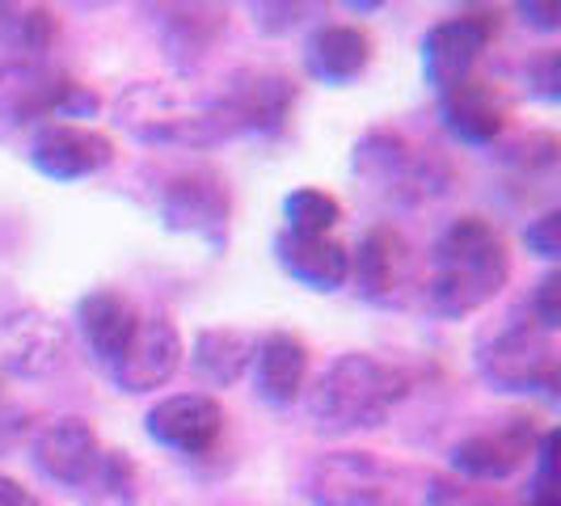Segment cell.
I'll use <instances>...</instances> for the list:
<instances>
[{
	"label": "cell",
	"mask_w": 561,
	"mask_h": 506,
	"mask_svg": "<svg viewBox=\"0 0 561 506\" xmlns=\"http://www.w3.org/2000/svg\"><path fill=\"white\" fill-rule=\"evenodd\" d=\"M351 279L367 304H405L414 291V253L397 228H367L359 250L351 253Z\"/></svg>",
	"instance_id": "4fadbf2b"
},
{
	"label": "cell",
	"mask_w": 561,
	"mask_h": 506,
	"mask_svg": "<svg viewBox=\"0 0 561 506\" xmlns=\"http://www.w3.org/2000/svg\"><path fill=\"white\" fill-rule=\"evenodd\" d=\"M114 123L148 148H216L241 136L225 89L136 81L114 102Z\"/></svg>",
	"instance_id": "7a4b0ae2"
},
{
	"label": "cell",
	"mask_w": 561,
	"mask_h": 506,
	"mask_svg": "<svg viewBox=\"0 0 561 506\" xmlns=\"http://www.w3.org/2000/svg\"><path fill=\"white\" fill-rule=\"evenodd\" d=\"M414 380L405 367H393L367 350H346L312 380L305 410L321 435L376 430L410 396Z\"/></svg>",
	"instance_id": "3957f363"
},
{
	"label": "cell",
	"mask_w": 561,
	"mask_h": 506,
	"mask_svg": "<svg viewBox=\"0 0 561 506\" xmlns=\"http://www.w3.org/2000/svg\"><path fill=\"white\" fill-rule=\"evenodd\" d=\"M26 161L51 182H81L114 161V140L81 123H43L26 143Z\"/></svg>",
	"instance_id": "8fae6325"
},
{
	"label": "cell",
	"mask_w": 561,
	"mask_h": 506,
	"mask_svg": "<svg viewBox=\"0 0 561 506\" xmlns=\"http://www.w3.org/2000/svg\"><path fill=\"white\" fill-rule=\"evenodd\" d=\"M536 426L533 418H506L499 430H478L451 448V469L465 481H506L515 478L536 451Z\"/></svg>",
	"instance_id": "9a60e30c"
},
{
	"label": "cell",
	"mask_w": 561,
	"mask_h": 506,
	"mask_svg": "<svg viewBox=\"0 0 561 506\" xmlns=\"http://www.w3.org/2000/svg\"><path fill=\"white\" fill-rule=\"evenodd\" d=\"M515 13L524 18V26L545 30V34L561 30V4H540V0H528V4H519Z\"/></svg>",
	"instance_id": "836d02e7"
},
{
	"label": "cell",
	"mask_w": 561,
	"mask_h": 506,
	"mask_svg": "<svg viewBox=\"0 0 561 506\" xmlns=\"http://www.w3.org/2000/svg\"><path fill=\"white\" fill-rule=\"evenodd\" d=\"M102 439L98 430L89 426L77 414H64V418H51L30 444V460L34 469L56 485H68V490H81L89 481H98V469H102Z\"/></svg>",
	"instance_id": "7c38bea8"
},
{
	"label": "cell",
	"mask_w": 561,
	"mask_h": 506,
	"mask_svg": "<svg viewBox=\"0 0 561 506\" xmlns=\"http://www.w3.org/2000/svg\"><path fill=\"white\" fill-rule=\"evenodd\" d=\"M98 485L118 503H131L136 498V464H131V456L127 451H106L102 469H98Z\"/></svg>",
	"instance_id": "f1b7e54d"
},
{
	"label": "cell",
	"mask_w": 561,
	"mask_h": 506,
	"mask_svg": "<svg viewBox=\"0 0 561 506\" xmlns=\"http://www.w3.org/2000/svg\"><path fill=\"white\" fill-rule=\"evenodd\" d=\"M511 165H528V169H549L558 161V140L549 136V131H533L528 140H515L506 143L503 152Z\"/></svg>",
	"instance_id": "1f68e13d"
},
{
	"label": "cell",
	"mask_w": 561,
	"mask_h": 506,
	"mask_svg": "<svg viewBox=\"0 0 561 506\" xmlns=\"http://www.w3.org/2000/svg\"><path fill=\"white\" fill-rule=\"evenodd\" d=\"M528 312H533V321L540 325V330L558 334V325H561V271H549L545 279L536 283L533 300H528Z\"/></svg>",
	"instance_id": "f546056e"
},
{
	"label": "cell",
	"mask_w": 561,
	"mask_h": 506,
	"mask_svg": "<svg viewBox=\"0 0 561 506\" xmlns=\"http://www.w3.org/2000/svg\"><path fill=\"white\" fill-rule=\"evenodd\" d=\"M553 448H558V430H545L536 439V473L528 481V506H558V473H553Z\"/></svg>",
	"instance_id": "484cf974"
},
{
	"label": "cell",
	"mask_w": 561,
	"mask_h": 506,
	"mask_svg": "<svg viewBox=\"0 0 561 506\" xmlns=\"http://www.w3.org/2000/svg\"><path fill=\"white\" fill-rule=\"evenodd\" d=\"M439 118L460 143L490 148L506 127V102L494 89V81L465 77V81H456L451 89L439 93Z\"/></svg>",
	"instance_id": "ac0fdd59"
},
{
	"label": "cell",
	"mask_w": 561,
	"mask_h": 506,
	"mask_svg": "<svg viewBox=\"0 0 561 506\" xmlns=\"http://www.w3.org/2000/svg\"><path fill=\"white\" fill-rule=\"evenodd\" d=\"M355 173L397 203H426L444 195L451 182V165L435 148H419L401 131H385V127L367 131L355 143Z\"/></svg>",
	"instance_id": "8992f818"
},
{
	"label": "cell",
	"mask_w": 561,
	"mask_h": 506,
	"mask_svg": "<svg viewBox=\"0 0 561 506\" xmlns=\"http://www.w3.org/2000/svg\"><path fill=\"white\" fill-rule=\"evenodd\" d=\"M64 325L38 309H4L0 312V376H47L64 359Z\"/></svg>",
	"instance_id": "2e32d148"
},
{
	"label": "cell",
	"mask_w": 561,
	"mask_h": 506,
	"mask_svg": "<svg viewBox=\"0 0 561 506\" xmlns=\"http://www.w3.org/2000/svg\"><path fill=\"white\" fill-rule=\"evenodd\" d=\"M253 346L257 337L250 330H232V325L198 330L191 342V371L207 389H232L253 364Z\"/></svg>",
	"instance_id": "cb8c5ba5"
},
{
	"label": "cell",
	"mask_w": 561,
	"mask_h": 506,
	"mask_svg": "<svg viewBox=\"0 0 561 506\" xmlns=\"http://www.w3.org/2000/svg\"><path fill=\"white\" fill-rule=\"evenodd\" d=\"M419 498H422V506H494V498H485L473 485L451 481V478H426Z\"/></svg>",
	"instance_id": "4316f807"
},
{
	"label": "cell",
	"mask_w": 561,
	"mask_h": 506,
	"mask_svg": "<svg viewBox=\"0 0 561 506\" xmlns=\"http://www.w3.org/2000/svg\"><path fill=\"white\" fill-rule=\"evenodd\" d=\"M253 393L266 405H291L296 396L305 393L309 380V346L305 337L291 330H275V334L257 337L253 346Z\"/></svg>",
	"instance_id": "d6986e66"
},
{
	"label": "cell",
	"mask_w": 561,
	"mask_h": 506,
	"mask_svg": "<svg viewBox=\"0 0 561 506\" xmlns=\"http://www.w3.org/2000/svg\"><path fill=\"white\" fill-rule=\"evenodd\" d=\"M305 13H321L317 4H253V26L266 34H283V30L300 26Z\"/></svg>",
	"instance_id": "d6a6232c"
},
{
	"label": "cell",
	"mask_w": 561,
	"mask_h": 506,
	"mask_svg": "<svg viewBox=\"0 0 561 506\" xmlns=\"http://www.w3.org/2000/svg\"><path fill=\"white\" fill-rule=\"evenodd\" d=\"M511 279V253L494 225L481 216L451 220L426 257V279L419 296L422 309L439 321H460L469 312L485 309Z\"/></svg>",
	"instance_id": "6da1fadb"
},
{
	"label": "cell",
	"mask_w": 561,
	"mask_h": 506,
	"mask_svg": "<svg viewBox=\"0 0 561 506\" xmlns=\"http://www.w3.org/2000/svg\"><path fill=\"white\" fill-rule=\"evenodd\" d=\"M309 506H405L410 473L376 451H325L296 481Z\"/></svg>",
	"instance_id": "277c9868"
},
{
	"label": "cell",
	"mask_w": 561,
	"mask_h": 506,
	"mask_svg": "<svg viewBox=\"0 0 561 506\" xmlns=\"http://www.w3.org/2000/svg\"><path fill=\"white\" fill-rule=\"evenodd\" d=\"M0 506H43V503L30 494L22 481H13L0 473Z\"/></svg>",
	"instance_id": "e575fe53"
},
{
	"label": "cell",
	"mask_w": 561,
	"mask_h": 506,
	"mask_svg": "<svg viewBox=\"0 0 561 506\" xmlns=\"http://www.w3.org/2000/svg\"><path fill=\"white\" fill-rule=\"evenodd\" d=\"M503 26L499 9H460L456 18L426 30L422 38V72L435 93L451 89L456 81L473 77L478 56L494 43V34Z\"/></svg>",
	"instance_id": "9c48e42d"
},
{
	"label": "cell",
	"mask_w": 561,
	"mask_h": 506,
	"mask_svg": "<svg viewBox=\"0 0 561 506\" xmlns=\"http://www.w3.org/2000/svg\"><path fill=\"white\" fill-rule=\"evenodd\" d=\"M478 376L494 393H558L561 359L558 342L536 321H511L494 337H485L473 355Z\"/></svg>",
	"instance_id": "5b68a950"
},
{
	"label": "cell",
	"mask_w": 561,
	"mask_h": 506,
	"mask_svg": "<svg viewBox=\"0 0 561 506\" xmlns=\"http://www.w3.org/2000/svg\"><path fill=\"white\" fill-rule=\"evenodd\" d=\"M98 111H102V97L59 68H47V64L0 68V118H9V123L93 118Z\"/></svg>",
	"instance_id": "52a82bcc"
},
{
	"label": "cell",
	"mask_w": 561,
	"mask_h": 506,
	"mask_svg": "<svg viewBox=\"0 0 561 506\" xmlns=\"http://www.w3.org/2000/svg\"><path fill=\"white\" fill-rule=\"evenodd\" d=\"M182 355H186V346H182V334H178L173 317L169 312H148V317H140L127 350L106 371H111L118 393L144 396L157 393L161 384L173 380V371L182 367Z\"/></svg>",
	"instance_id": "30bf717a"
},
{
	"label": "cell",
	"mask_w": 561,
	"mask_h": 506,
	"mask_svg": "<svg viewBox=\"0 0 561 506\" xmlns=\"http://www.w3.org/2000/svg\"><path fill=\"white\" fill-rule=\"evenodd\" d=\"M144 430L157 448L178 456H203L225 435V405L207 393H173L144 414Z\"/></svg>",
	"instance_id": "5bb4252c"
},
{
	"label": "cell",
	"mask_w": 561,
	"mask_h": 506,
	"mask_svg": "<svg viewBox=\"0 0 561 506\" xmlns=\"http://www.w3.org/2000/svg\"><path fill=\"white\" fill-rule=\"evenodd\" d=\"M524 84L540 102H561V51H540L524 68Z\"/></svg>",
	"instance_id": "83f0119b"
},
{
	"label": "cell",
	"mask_w": 561,
	"mask_h": 506,
	"mask_svg": "<svg viewBox=\"0 0 561 506\" xmlns=\"http://www.w3.org/2000/svg\"><path fill=\"white\" fill-rule=\"evenodd\" d=\"M376 43L364 26L325 22L305 38V72L321 84H351L367 72Z\"/></svg>",
	"instance_id": "44dd1931"
},
{
	"label": "cell",
	"mask_w": 561,
	"mask_h": 506,
	"mask_svg": "<svg viewBox=\"0 0 561 506\" xmlns=\"http://www.w3.org/2000/svg\"><path fill=\"white\" fill-rule=\"evenodd\" d=\"M342 220V203L330 191L317 186H300L283 198V232L296 237H330Z\"/></svg>",
	"instance_id": "d4e9b609"
},
{
	"label": "cell",
	"mask_w": 561,
	"mask_h": 506,
	"mask_svg": "<svg viewBox=\"0 0 561 506\" xmlns=\"http://www.w3.org/2000/svg\"><path fill=\"white\" fill-rule=\"evenodd\" d=\"M524 245L528 253L536 257H545V262H558L561 257V211H545V216H536L533 225L524 228Z\"/></svg>",
	"instance_id": "4dcf8cb0"
},
{
	"label": "cell",
	"mask_w": 561,
	"mask_h": 506,
	"mask_svg": "<svg viewBox=\"0 0 561 506\" xmlns=\"http://www.w3.org/2000/svg\"><path fill=\"white\" fill-rule=\"evenodd\" d=\"M157 211L169 232H186L220 250L228 241V186L216 169L191 165L169 173L157 191Z\"/></svg>",
	"instance_id": "ba28073f"
},
{
	"label": "cell",
	"mask_w": 561,
	"mask_h": 506,
	"mask_svg": "<svg viewBox=\"0 0 561 506\" xmlns=\"http://www.w3.org/2000/svg\"><path fill=\"white\" fill-rule=\"evenodd\" d=\"M220 89L241 123V136H279L296 106V81L279 68H237L220 81Z\"/></svg>",
	"instance_id": "e0dca14e"
},
{
	"label": "cell",
	"mask_w": 561,
	"mask_h": 506,
	"mask_svg": "<svg viewBox=\"0 0 561 506\" xmlns=\"http://www.w3.org/2000/svg\"><path fill=\"white\" fill-rule=\"evenodd\" d=\"M228 30V9L216 4H178V9H161V43H165L169 59L178 68H198L211 56V47L220 43Z\"/></svg>",
	"instance_id": "603a6c76"
},
{
	"label": "cell",
	"mask_w": 561,
	"mask_h": 506,
	"mask_svg": "<svg viewBox=\"0 0 561 506\" xmlns=\"http://www.w3.org/2000/svg\"><path fill=\"white\" fill-rule=\"evenodd\" d=\"M275 262L283 275L309 287V291H337L351 283V250L337 245L334 237H296V232H279L275 237Z\"/></svg>",
	"instance_id": "7402d4cb"
},
{
	"label": "cell",
	"mask_w": 561,
	"mask_h": 506,
	"mask_svg": "<svg viewBox=\"0 0 561 506\" xmlns=\"http://www.w3.org/2000/svg\"><path fill=\"white\" fill-rule=\"evenodd\" d=\"M140 317L144 312L136 309V300L118 287H98V291L77 300V325H81L84 346L93 350V359L102 367H111L127 350Z\"/></svg>",
	"instance_id": "ffe728a7"
}]
</instances>
